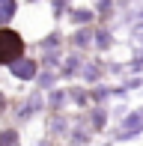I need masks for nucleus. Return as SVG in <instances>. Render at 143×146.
Instances as JSON below:
<instances>
[{
  "instance_id": "f257e3e1",
  "label": "nucleus",
  "mask_w": 143,
  "mask_h": 146,
  "mask_svg": "<svg viewBox=\"0 0 143 146\" xmlns=\"http://www.w3.org/2000/svg\"><path fill=\"white\" fill-rule=\"evenodd\" d=\"M24 51V42L15 30H0V63H12Z\"/></svg>"
},
{
  "instance_id": "f03ea898",
  "label": "nucleus",
  "mask_w": 143,
  "mask_h": 146,
  "mask_svg": "<svg viewBox=\"0 0 143 146\" xmlns=\"http://www.w3.org/2000/svg\"><path fill=\"white\" fill-rule=\"evenodd\" d=\"M12 75L27 81V78H33V75H36V63H30V60H21V63L12 66Z\"/></svg>"
},
{
  "instance_id": "7ed1b4c3",
  "label": "nucleus",
  "mask_w": 143,
  "mask_h": 146,
  "mask_svg": "<svg viewBox=\"0 0 143 146\" xmlns=\"http://www.w3.org/2000/svg\"><path fill=\"white\" fill-rule=\"evenodd\" d=\"M12 12H15V3L12 0H0V18H9Z\"/></svg>"
},
{
  "instance_id": "20e7f679",
  "label": "nucleus",
  "mask_w": 143,
  "mask_h": 146,
  "mask_svg": "<svg viewBox=\"0 0 143 146\" xmlns=\"http://www.w3.org/2000/svg\"><path fill=\"white\" fill-rule=\"evenodd\" d=\"M15 143V134H12V131H6L3 137H0V146H12Z\"/></svg>"
}]
</instances>
